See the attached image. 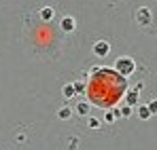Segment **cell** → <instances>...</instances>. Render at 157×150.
Returning a JSON list of instances; mask_svg holds the SVG:
<instances>
[{"mask_svg":"<svg viewBox=\"0 0 157 150\" xmlns=\"http://www.w3.org/2000/svg\"><path fill=\"white\" fill-rule=\"evenodd\" d=\"M123 91H125V80L108 68L94 70V76L89 78V85H87L89 100L102 108L117 104L119 97L123 95Z\"/></svg>","mask_w":157,"mask_h":150,"instance_id":"obj_1","label":"cell"},{"mask_svg":"<svg viewBox=\"0 0 157 150\" xmlns=\"http://www.w3.org/2000/svg\"><path fill=\"white\" fill-rule=\"evenodd\" d=\"M117 68H119V74H130L132 70H134V61H132L130 57H123L121 64H117Z\"/></svg>","mask_w":157,"mask_h":150,"instance_id":"obj_2","label":"cell"},{"mask_svg":"<svg viewBox=\"0 0 157 150\" xmlns=\"http://www.w3.org/2000/svg\"><path fill=\"white\" fill-rule=\"evenodd\" d=\"M94 51H96L98 55H104L106 51H108V45H106V42H98V45L94 47Z\"/></svg>","mask_w":157,"mask_h":150,"instance_id":"obj_3","label":"cell"},{"mask_svg":"<svg viewBox=\"0 0 157 150\" xmlns=\"http://www.w3.org/2000/svg\"><path fill=\"white\" fill-rule=\"evenodd\" d=\"M62 25H64V30H72V27H75V21H72L70 17H66V19L62 21Z\"/></svg>","mask_w":157,"mask_h":150,"instance_id":"obj_4","label":"cell"},{"mask_svg":"<svg viewBox=\"0 0 157 150\" xmlns=\"http://www.w3.org/2000/svg\"><path fill=\"white\" fill-rule=\"evenodd\" d=\"M147 108H149V112H157V101H151Z\"/></svg>","mask_w":157,"mask_h":150,"instance_id":"obj_5","label":"cell"},{"mask_svg":"<svg viewBox=\"0 0 157 150\" xmlns=\"http://www.w3.org/2000/svg\"><path fill=\"white\" fill-rule=\"evenodd\" d=\"M64 95H72V87H66L64 89Z\"/></svg>","mask_w":157,"mask_h":150,"instance_id":"obj_6","label":"cell"}]
</instances>
